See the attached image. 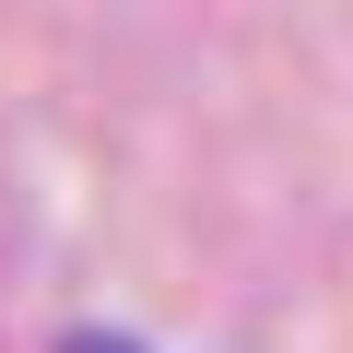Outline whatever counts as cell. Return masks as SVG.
I'll list each match as a JSON object with an SVG mask.
<instances>
[{
	"label": "cell",
	"instance_id": "1",
	"mask_svg": "<svg viewBox=\"0 0 353 353\" xmlns=\"http://www.w3.org/2000/svg\"><path fill=\"white\" fill-rule=\"evenodd\" d=\"M59 353H141V341H130V330H71Z\"/></svg>",
	"mask_w": 353,
	"mask_h": 353
}]
</instances>
